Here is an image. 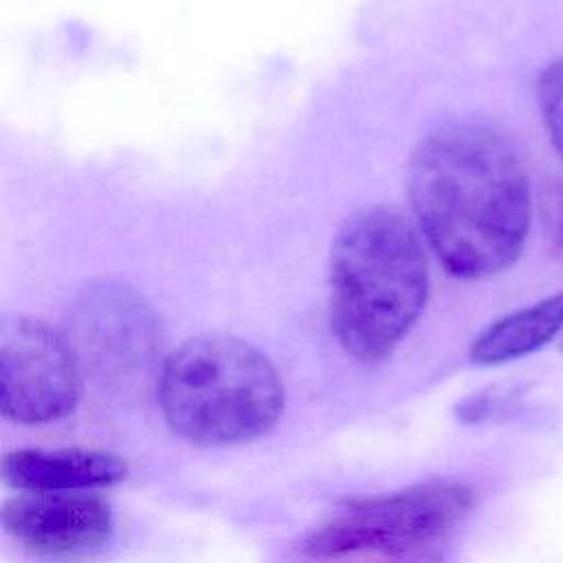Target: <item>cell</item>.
I'll use <instances>...</instances> for the list:
<instances>
[{"mask_svg": "<svg viewBox=\"0 0 563 563\" xmlns=\"http://www.w3.org/2000/svg\"><path fill=\"white\" fill-rule=\"evenodd\" d=\"M86 374L66 332L31 314L0 321V413L15 424H51L70 416Z\"/></svg>", "mask_w": 563, "mask_h": 563, "instance_id": "obj_6", "label": "cell"}, {"mask_svg": "<svg viewBox=\"0 0 563 563\" xmlns=\"http://www.w3.org/2000/svg\"><path fill=\"white\" fill-rule=\"evenodd\" d=\"M537 101L550 141L563 161V55L541 70L537 81Z\"/></svg>", "mask_w": 563, "mask_h": 563, "instance_id": "obj_10", "label": "cell"}, {"mask_svg": "<svg viewBox=\"0 0 563 563\" xmlns=\"http://www.w3.org/2000/svg\"><path fill=\"white\" fill-rule=\"evenodd\" d=\"M473 508L475 490L466 482L429 477L389 495L347 499L301 550L319 561L378 554L391 563H438Z\"/></svg>", "mask_w": 563, "mask_h": 563, "instance_id": "obj_4", "label": "cell"}, {"mask_svg": "<svg viewBox=\"0 0 563 563\" xmlns=\"http://www.w3.org/2000/svg\"><path fill=\"white\" fill-rule=\"evenodd\" d=\"M429 266L416 227L396 209L354 211L330 249V328L361 363H380L418 321Z\"/></svg>", "mask_w": 563, "mask_h": 563, "instance_id": "obj_2", "label": "cell"}, {"mask_svg": "<svg viewBox=\"0 0 563 563\" xmlns=\"http://www.w3.org/2000/svg\"><path fill=\"white\" fill-rule=\"evenodd\" d=\"M84 374L101 389L130 391L161 374L163 334L145 299L121 282L88 286L70 314L68 334Z\"/></svg>", "mask_w": 563, "mask_h": 563, "instance_id": "obj_5", "label": "cell"}, {"mask_svg": "<svg viewBox=\"0 0 563 563\" xmlns=\"http://www.w3.org/2000/svg\"><path fill=\"white\" fill-rule=\"evenodd\" d=\"M0 475L20 493L99 490L123 482L128 464L97 449H15L4 453Z\"/></svg>", "mask_w": 563, "mask_h": 563, "instance_id": "obj_8", "label": "cell"}, {"mask_svg": "<svg viewBox=\"0 0 563 563\" xmlns=\"http://www.w3.org/2000/svg\"><path fill=\"white\" fill-rule=\"evenodd\" d=\"M517 405V391L510 389H486L468 396L455 407V413L462 422H484L495 418H506L508 411Z\"/></svg>", "mask_w": 563, "mask_h": 563, "instance_id": "obj_11", "label": "cell"}, {"mask_svg": "<svg viewBox=\"0 0 563 563\" xmlns=\"http://www.w3.org/2000/svg\"><path fill=\"white\" fill-rule=\"evenodd\" d=\"M409 200L422 238L460 279H488L521 255L532 191L517 147L482 123H449L413 150Z\"/></svg>", "mask_w": 563, "mask_h": 563, "instance_id": "obj_1", "label": "cell"}, {"mask_svg": "<svg viewBox=\"0 0 563 563\" xmlns=\"http://www.w3.org/2000/svg\"><path fill=\"white\" fill-rule=\"evenodd\" d=\"M563 332V290L537 303L508 312L484 328L471 345L477 365H501L523 358Z\"/></svg>", "mask_w": 563, "mask_h": 563, "instance_id": "obj_9", "label": "cell"}, {"mask_svg": "<svg viewBox=\"0 0 563 563\" xmlns=\"http://www.w3.org/2000/svg\"><path fill=\"white\" fill-rule=\"evenodd\" d=\"M0 519L18 545L51 561L92 556L114 530L112 506L95 490L18 493L4 499Z\"/></svg>", "mask_w": 563, "mask_h": 563, "instance_id": "obj_7", "label": "cell"}, {"mask_svg": "<svg viewBox=\"0 0 563 563\" xmlns=\"http://www.w3.org/2000/svg\"><path fill=\"white\" fill-rule=\"evenodd\" d=\"M156 396L167 427L196 446L266 435L284 413V383L271 358L231 334H200L165 356Z\"/></svg>", "mask_w": 563, "mask_h": 563, "instance_id": "obj_3", "label": "cell"}]
</instances>
